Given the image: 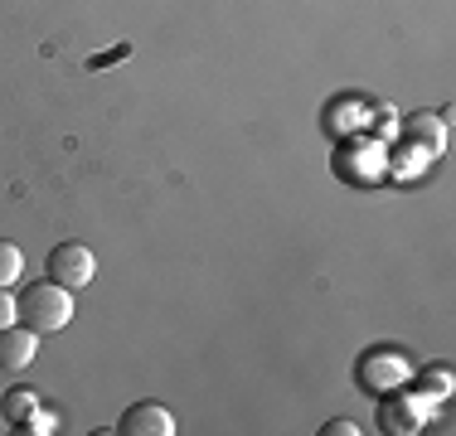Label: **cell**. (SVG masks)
<instances>
[{"instance_id":"cell-1","label":"cell","mask_w":456,"mask_h":436,"mask_svg":"<svg viewBox=\"0 0 456 436\" xmlns=\"http://www.w3.org/2000/svg\"><path fill=\"white\" fill-rule=\"evenodd\" d=\"M15 320L35 335H59L73 320V291L59 281H35L25 296L15 301Z\"/></svg>"},{"instance_id":"cell-2","label":"cell","mask_w":456,"mask_h":436,"mask_svg":"<svg viewBox=\"0 0 456 436\" xmlns=\"http://www.w3.org/2000/svg\"><path fill=\"white\" fill-rule=\"evenodd\" d=\"M408 378H412V364H408L403 349H394V344H374V349L360 359V384H364V392L403 388Z\"/></svg>"},{"instance_id":"cell-3","label":"cell","mask_w":456,"mask_h":436,"mask_svg":"<svg viewBox=\"0 0 456 436\" xmlns=\"http://www.w3.org/2000/svg\"><path fill=\"white\" fill-rule=\"evenodd\" d=\"M45 271H49V281H59V287L83 291L97 277V257H93V247H83V243H59L49 253Z\"/></svg>"},{"instance_id":"cell-4","label":"cell","mask_w":456,"mask_h":436,"mask_svg":"<svg viewBox=\"0 0 456 436\" xmlns=\"http://www.w3.org/2000/svg\"><path fill=\"white\" fill-rule=\"evenodd\" d=\"M428 408H432V402L422 398V392L384 398V402H379V422H384V432H394V436H412V432L428 427Z\"/></svg>"},{"instance_id":"cell-5","label":"cell","mask_w":456,"mask_h":436,"mask_svg":"<svg viewBox=\"0 0 456 436\" xmlns=\"http://www.w3.org/2000/svg\"><path fill=\"white\" fill-rule=\"evenodd\" d=\"M117 432L126 436H175V417H170L160 402H132L117 422Z\"/></svg>"},{"instance_id":"cell-6","label":"cell","mask_w":456,"mask_h":436,"mask_svg":"<svg viewBox=\"0 0 456 436\" xmlns=\"http://www.w3.org/2000/svg\"><path fill=\"white\" fill-rule=\"evenodd\" d=\"M35 349H39V335L25 330V325H5L0 330V374H20V368L35 364Z\"/></svg>"},{"instance_id":"cell-7","label":"cell","mask_w":456,"mask_h":436,"mask_svg":"<svg viewBox=\"0 0 456 436\" xmlns=\"http://www.w3.org/2000/svg\"><path fill=\"white\" fill-rule=\"evenodd\" d=\"M0 417H5L15 432H25L29 422L39 417V392L35 388H10L5 398H0Z\"/></svg>"},{"instance_id":"cell-8","label":"cell","mask_w":456,"mask_h":436,"mask_svg":"<svg viewBox=\"0 0 456 436\" xmlns=\"http://www.w3.org/2000/svg\"><path fill=\"white\" fill-rule=\"evenodd\" d=\"M20 271H25V253H20V243H10V238H0V287H15Z\"/></svg>"},{"instance_id":"cell-9","label":"cell","mask_w":456,"mask_h":436,"mask_svg":"<svg viewBox=\"0 0 456 436\" xmlns=\"http://www.w3.org/2000/svg\"><path fill=\"white\" fill-rule=\"evenodd\" d=\"M418 392H422V398H447V392H452V368L447 364H437V368H422V378H418Z\"/></svg>"},{"instance_id":"cell-10","label":"cell","mask_w":456,"mask_h":436,"mask_svg":"<svg viewBox=\"0 0 456 436\" xmlns=\"http://www.w3.org/2000/svg\"><path fill=\"white\" fill-rule=\"evenodd\" d=\"M5 325H15V301H10V291L0 287V330H5Z\"/></svg>"},{"instance_id":"cell-11","label":"cell","mask_w":456,"mask_h":436,"mask_svg":"<svg viewBox=\"0 0 456 436\" xmlns=\"http://www.w3.org/2000/svg\"><path fill=\"white\" fill-rule=\"evenodd\" d=\"M360 427H354L350 417H335V422H325V436H354Z\"/></svg>"}]
</instances>
